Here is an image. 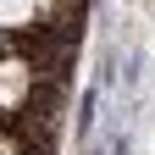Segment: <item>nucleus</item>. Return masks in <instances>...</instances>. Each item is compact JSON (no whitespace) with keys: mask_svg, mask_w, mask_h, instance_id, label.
I'll return each mask as SVG.
<instances>
[{"mask_svg":"<svg viewBox=\"0 0 155 155\" xmlns=\"http://www.w3.org/2000/svg\"><path fill=\"white\" fill-rule=\"evenodd\" d=\"M22 89H28V67L22 61H6V67H0V105H17Z\"/></svg>","mask_w":155,"mask_h":155,"instance_id":"obj_1","label":"nucleus"},{"mask_svg":"<svg viewBox=\"0 0 155 155\" xmlns=\"http://www.w3.org/2000/svg\"><path fill=\"white\" fill-rule=\"evenodd\" d=\"M39 11V0H0V22H28Z\"/></svg>","mask_w":155,"mask_h":155,"instance_id":"obj_2","label":"nucleus"},{"mask_svg":"<svg viewBox=\"0 0 155 155\" xmlns=\"http://www.w3.org/2000/svg\"><path fill=\"white\" fill-rule=\"evenodd\" d=\"M0 155H11V144H0Z\"/></svg>","mask_w":155,"mask_h":155,"instance_id":"obj_3","label":"nucleus"}]
</instances>
